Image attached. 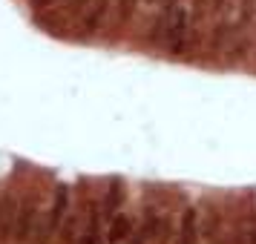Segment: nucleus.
Instances as JSON below:
<instances>
[{
    "label": "nucleus",
    "mask_w": 256,
    "mask_h": 244,
    "mask_svg": "<svg viewBox=\"0 0 256 244\" xmlns=\"http://www.w3.org/2000/svg\"><path fill=\"white\" fill-rule=\"evenodd\" d=\"M190 29H193V12H190V6L182 3V0H167L162 14L156 17V23L150 29V40L156 46L178 55L190 43Z\"/></svg>",
    "instance_id": "nucleus-1"
},
{
    "label": "nucleus",
    "mask_w": 256,
    "mask_h": 244,
    "mask_svg": "<svg viewBox=\"0 0 256 244\" xmlns=\"http://www.w3.org/2000/svg\"><path fill=\"white\" fill-rule=\"evenodd\" d=\"M66 213H70V187L60 184V187H55V193H52L49 210L40 213V219H38L32 242L35 244H49L52 242V239L60 233V224H64V219H66Z\"/></svg>",
    "instance_id": "nucleus-2"
},
{
    "label": "nucleus",
    "mask_w": 256,
    "mask_h": 244,
    "mask_svg": "<svg viewBox=\"0 0 256 244\" xmlns=\"http://www.w3.org/2000/svg\"><path fill=\"white\" fill-rule=\"evenodd\" d=\"M170 233V216L162 207L147 204L141 213V224L138 230L132 233V244H162Z\"/></svg>",
    "instance_id": "nucleus-3"
},
{
    "label": "nucleus",
    "mask_w": 256,
    "mask_h": 244,
    "mask_svg": "<svg viewBox=\"0 0 256 244\" xmlns=\"http://www.w3.org/2000/svg\"><path fill=\"white\" fill-rule=\"evenodd\" d=\"M38 219H40V210H38L35 196L20 198V207H18V224H14V239L12 242H32L38 227Z\"/></svg>",
    "instance_id": "nucleus-4"
},
{
    "label": "nucleus",
    "mask_w": 256,
    "mask_h": 244,
    "mask_svg": "<svg viewBox=\"0 0 256 244\" xmlns=\"http://www.w3.org/2000/svg\"><path fill=\"white\" fill-rule=\"evenodd\" d=\"M202 242V213L198 207H184L178 213V227H176V244H198Z\"/></svg>",
    "instance_id": "nucleus-5"
},
{
    "label": "nucleus",
    "mask_w": 256,
    "mask_h": 244,
    "mask_svg": "<svg viewBox=\"0 0 256 244\" xmlns=\"http://www.w3.org/2000/svg\"><path fill=\"white\" fill-rule=\"evenodd\" d=\"M104 213H101V204L95 201L90 204L86 210V219H84V227H81V236L75 244H104Z\"/></svg>",
    "instance_id": "nucleus-6"
},
{
    "label": "nucleus",
    "mask_w": 256,
    "mask_h": 244,
    "mask_svg": "<svg viewBox=\"0 0 256 244\" xmlns=\"http://www.w3.org/2000/svg\"><path fill=\"white\" fill-rule=\"evenodd\" d=\"M132 219H130L127 213H121L118 210L112 219L106 221V230H104V244H127L132 239Z\"/></svg>",
    "instance_id": "nucleus-7"
},
{
    "label": "nucleus",
    "mask_w": 256,
    "mask_h": 244,
    "mask_svg": "<svg viewBox=\"0 0 256 244\" xmlns=\"http://www.w3.org/2000/svg\"><path fill=\"white\" fill-rule=\"evenodd\" d=\"M18 207H20V201H18L12 193H6V196L0 198V242H12L14 239Z\"/></svg>",
    "instance_id": "nucleus-8"
},
{
    "label": "nucleus",
    "mask_w": 256,
    "mask_h": 244,
    "mask_svg": "<svg viewBox=\"0 0 256 244\" xmlns=\"http://www.w3.org/2000/svg\"><path fill=\"white\" fill-rule=\"evenodd\" d=\"M81 227H84V213L81 210H70L64 224H60V233H58L60 244H75L78 236H81Z\"/></svg>",
    "instance_id": "nucleus-9"
},
{
    "label": "nucleus",
    "mask_w": 256,
    "mask_h": 244,
    "mask_svg": "<svg viewBox=\"0 0 256 244\" xmlns=\"http://www.w3.org/2000/svg\"><path fill=\"white\" fill-rule=\"evenodd\" d=\"M244 244H256V224L244 230Z\"/></svg>",
    "instance_id": "nucleus-10"
},
{
    "label": "nucleus",
    "mask_w": 256,
    "mask_h": 244,
    "mask_svg": "<svg viewBox=\"0 0 256 244\" xmlns=\"http://www.w3.org/2000/svg\"><path fill=\"white\" fill-rule=\"evenodd\" d=\"M216 3H224V0H216Z\"/></svg>",
    "instance_id": "nucleus-11"
},
{
    "label": "nucleus",
    "mask_w": 256,
    "mask_h": 244,
    "mask_svg": "<svg viewBox=\"0 0 256 244\" xmlns=\"http://www.w3.org/2000/svg\"><path fill=\"white\" fill-rule=\"evenodd\" d=\"M0 198H3V196H0Z\"/></svg>",
    "instance_id": "nucleus-12"
}]
</instances>
